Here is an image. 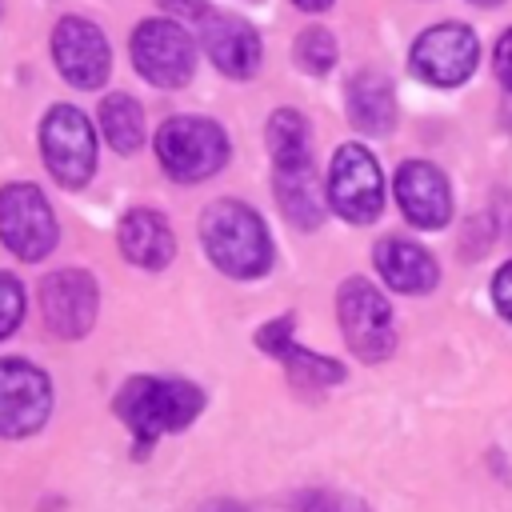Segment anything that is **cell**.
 Returning <instances> with one entry per match:
<instances>
[{
    "instance_id": "obj_1",
    "label": "cell",
    "mask_w": 512,
    "mask_h": 512,
    "mask_svg": "<svg viewBox=\"0 0 512 512\" xmlns=\"http://www.w3.org/2000/svg\"><path fill=\"white\" fill-rule=\"evenodd\" d=\"M200 240L208 260L232 280H256L272 268V236L244 200H212L200 212Z\"/></svg>"
},
{
    "instance_id": "obj_2",
    "label": "cell",
    "mask_w": 512,
    "mask_h": 512,
    "mask_svg": "<svg viewBox=\"0 0 512 512\" xmlns=\"http://www.w3.org/2000/svg\"><path fill=\"white\" fill-rule=\"evenodd\" d=\"M204 408V392L188 380H168V376H132L116 392V416L136 440V452L144 456L152 440L188 428Z\"/></svg>"
},
{
    "instance_id": "obj_3",
    "label": "cell",
    "mask_w": 512,
    "mask_h": 512,
    "mask_svg": "<svg viewBox=\"0 0 512 512\" xmlns=\"http://www.w3.org/2000/svg\"><path fill=\"white\" fill-rule=\"evenodd\" d=\"M156 160L172 180L196 184L224 168L228 136L208 116H168L156 132Z\"/></svg>"
},
{
    "instance_id": "obj_4",
    "label": "cell",
    "mask_w": 512,
    "mask_h": 512,
    "mask_svg": "<svg viewBox=\"0 0 512 512\" xmlns=\"http://www.w3.org/2000/svg\"><path fill=\"white\" fill-rule=\"evenodd\" d=\"M40 152L56 184L84 188L96 172V128L76 104H52L40 124Z\"/></svg>"
},
{
    "instance_id": "obj_5",
    "label": "cell",
    "mask_w": 512,
    "mask_h": 512,
    "mask_svg": "<svg viewBox=\"0 0 512 512\" xmlns=\"http://www.w3.org/2000/svg\"><path fill=\"white\" fill-rule=\"evenodd\" d=\"M328 204L348 224H372L384 208V176L364 144H340L328 164Z\"/></svg>"
},
{
    "instance_id": "obj_6",
    "label": "cell",
    "mask_w": 512,
    "mask_h": 512,
    "mask_svg": "<svg viewBox=\"0 0 512 512\" xmlns=\"http://www.w3.org/2000/svg\"><path fill=\"white\" fill-rule=\"evenodd\" d=\"M336 312H340V328H344V340L348 348L376 364L384 360L392 348H396V324H392V308L384 300L380 288H372L368 280L352 276L340 284L336 292Z\"/></svg>"
},
{
    "instance_id": "obj_7",
    "label": "cell",
    "mask_w": 512,
    "mask_h": 512,
    "mask_svg": "<svg viewBox=\"0 0 512 512\" xmlns=\"http://www.w3.org/2000/svg\"><path fill=\"white\" fill-rule=\"evenodd\" d=\"M132 64L156 88H184L196 68L192 36L176 20H164V16L140 20L132 32Z\"/></svg>"
},
{
    "instance_id": "obj_8",
    "label": "cell",
    "mask_w": 512,
    "mask_h": 512,
    "mask_svg": "<svg viewBox=\"0 0 512 512\" xmlns=\"http://www.w3.org/2000/svg\"><path fill=\"white\" fill-rule=\"evenodd\" d=\"M56 216L36 184L0 188V240L12 256L36 264L56 248Z\"/></svg>"
},
{
    "instance_id": "obj_9",
    "label": "cell",
    "mask_w": 512,
    "mask_h": 512,
    "mask_svg": "<svg viewBox=\"0 0 512 512\" xmlns=\"http://www.w3.org/2000/svg\"><path fill=\"white\" fill-rule=\"evenodd\" d=\"M48 412H52V384L44 368L20 356H4L0 360V436L20 440L40 432Z\"/></svg>"
},
{
    "instance_id": "obj_10",
    "label": "cell",
    "mask_w": 512,
    "mask_h": 512,
    "mask_svg": "<svg viewBox=\"0 0 512 512\" xmlns=\"http://www.w3.org/2000/svg\"><path fill=\"white\" fill-rule=\"evenodd\" d=\"M96 312H100V292L84 268H60L40 280V316L52 336L80 340L84 332H92Z\"/></svg>"
},
{
    "instance_id": "obj_11",
    "label": "cell",
    "mask_w": 512,
    "mask_h": 512,
    "mask_svg": "<svg viewBox=\"0 0 512 512\" xmlns=\"http://www.w3.org/2000/svg\"><path fill=\"white\" fill-rule=\"evenodd\" d=\"M476 56L480 44L468 24H436L412 44V72L436 88H456L472 76Z\"/></svg>"
},
{
    "instance_id": "obj_12",
    "label": "cell",
    "mask_w": 512,
    "mask_h": 512,
    "mask_svg": "<svg viewBox=\"0 0 512 512\" xmlns=\"http://www.w3.org/2000/svg\"><path fill=\"white\" fill-rule=\"evenodd\" d=\"M52 56L68 84L76 88H100L112 72V52L104 32L84 16H64L52 32Z\"/></svg>"
},
{
    "instance_id": "obj_13",
    "label": "cell",
    "mask_w": 512,
    "mask_h": 512,
    "mask_svg": "<svg viewBox=\"0 0 512 512\" xmlns=\"http://www.w3.org/2000/svg\"><path fill=\"white\" fill-rule=\"evenodd\" d=\"M196 24H200V44H204L208 60H212L224 76H232V80H248V76H256L264 48H260L256 28H252L244 16L212 12V8H208Z\"/></svg>"
},
{
    "instance_id": "obj_14",
    "label": "cell",
    "mask_w": 512,
    "mask_h": 512,
    "mask_svg": "<svg viewBox=\"0 0 512 512\" xmlns=\"http://www.w3.org/2000/svg\"><path fill=\"white\" fill-rule=\"evenodd\" d=\"M396 200L408 224L416 228H444L452 216V192L436 164L428 160H404L396 168Z\"/></svg>"
},
{
    "instance_id": "obj_15",
    "label": "cell",
    "mask_w": 512,
    "mask_h": 512,
    "mask_svg": "<svg viewBox=\"0 0 512 512\" xmlns=\"http://www.w3.org/2000/svg\"><path fill=\"white\" fill-rule=\"evenodd\" d=\"M256 344H260L272 360H280L296 384H316V388H324V384H340V380H344V364H340V360L316 356V352H308V348H300V344L292 340V316L268 320V324L256 332Z\"/></svg>"
},
{
    "instance_id": "obj_16",
    "label": "cell",
    "mask_w": 512,
    "mask_h": 512,
    "mask_svg": "<svg viewBox=\"0 0 512 512\" xmlns=\"http://www.w3.org/2000/svg\"><path fill=\"white\" fill-rule=\"evenodd\" d=\"M376 268H380L388 288L408 292V296L432 292L436 280H440V268H436L432 252L424 244L408 240V236H384L376 244Z\"/></svg>"
},
{
    "instance_id": "obj_17",
    "label": "cell",
    "mask_w": 512,
    "mask_h": 512,
    "mask_svg": "<svg viewBox=\"0 0 512 512\" xmlns=\"http://www.w3.org/2000/svg\"><path fill=\"white\" fill-rule=\"evenodd\" d=\"M120 252H124L128 264L156 272V268H168V264H172V256H176V236H172V228H168V220H164L160 212H152V208H132V212H124V220H120Z\"/></svg>"
},
{
    "instance_id": "obj_18",
    "label": "cell",
    "mask_w": 512,
    "mask_h": 512,
    "mask_svg": "<svg viewBox=\"0 0 512 512\" xmlns=\"http://www.w3.org/2000/svg\"><path fill=\"white\" fill-rule=\"evenodd\" d=\"M348 120L360 128V132H372V136H384L392 132L396 124V92H392V80L384 72H356L348 80Z\"/></svg>"
},
{
    "instance_id": "obj_19",
    "label": "cell",
    "mask_w": 512,
    "mask_h": 512,
    "mask_svg": "<svg viewBox=\"0 0 512 512\" xmlns=\"http://www.w3.org/2000/svg\"><path fill=\"white\" fill-rule=\"evenodd\" d=\"M268 152H272V172H304V168H312L308 120L296 108H276L268 116Z\"/></svg>"
},
{
    "instance_id": "obj_20",
    "label": "cell",
    "mask_w": 512,
    "mask_h": 512,
    "mask_svg": "<svg viewBox=\"0 0 512 512\" xmlns=\"http://www.w3.org/2000/svg\"><path fill=\"white\" fill-rule=\"evenodd\" d=\"M272 184H276V204H280V212H284L296 228H304V232L320 228V220H324V200H320V184H316V172H312V168H304V172H272Z\"/></svg>"
},
{
    "instance_id": "obj_21",
    "label": "cell",
    "mask_w": 512,
    "mask_h": 512,
    "mask_svg": "<svg viewBox=\"0 0 512 512\" xmlns=\"http://www.w3.org/2000/svg\"><path fill=\"white\" fill-rule=\"evenodd\" d=\"M100 128L116 152H136L144 144V108L128 92H112L100 104Z\"/></svg>"
},
{
    "instance_id": "obj_22",
    "label": "cell",
    "mask_w": 512,
    "mask_h": 512,
    "mask_svg": "<svg viewBox=\"0 0 512 512\" xmlns=\"http://www.w3.org/2000/svg\"><path fill=\"white\" fill-rule=\"evenodd\" d=\"M296 64L312 76H324L336 64V40L328 28H304L296 36Z\"/></svg>"
},
{
    "instance_id": "obj_23",
    "label": "cell",
    "mask_w": 512,
    "mask_h": 512,
    "mask_svg": "<svg viewBox=\"0 0 512 512\" xmlns=\"http://www.w3.org/2000/svg\"><path fill=\"white\" fill-rule=\"evenodd\" d=\"M24 320V284L12 272H0V340L12 336Z\"/></svg>"
},
{
    "instance_id": "obj_24",
    "label": "cell",
    "mask_w": 512,
    "mask_h": 512,
    "mask_svg": "<svg viewBox=\"0 0 512 512\" xmlns=\"http://www.w3.org/2000/svg\"><path fill=\"white\" fill-rule=\"evenodd\" d=\"M296 512H368V508L356 504V500L332 496V492H304V496L296 500Z\"/></svg>"
},
{
    "instance_id": "obj_25",
    "label": "cell",
    "mask_w": 512,
    "mask_h": 512,
    "mask_svg": "<svg viewBox=\"0 0 512 512\" xmlns=\"http://www.w3.org/2000/svg\"><path fill=\"white\" fill-rule=\"evenodd\" d=\"M492 300H496L500 316H504V320H512V260L492 276Z\"/></svg>"
},
{
    "instance_id": "obj_26",
    "label": "cell",
    "mask_w": 512,
    "mask_h": 512,
    "mask_svg": "<svg viewBox=\"0 0 512 512\" xmlns=\"http://www.w3.org/2000/svg\"><path fill=\"white\" fill-rule=\"evenodd\" d=\"M492 60H496V80L512 92V28L496 40V56H492Z\"/></svg>"
},
{
    "instance_id": "obj_27",
    "label": "cell",
    "mask_w": 512,
    "mask_h": 512,
    "mask_svg": "<svg viewBox=\"0 0 512 512\" xmlns=\"http://www.w3.org/2000/svg\"><path fill=\"white\" fill-rule=\"evenodd\" d=\"M168 12H176V16H192V20H200L204 12H208V0H160Z\"/></svg>"
},
{
    "instance_id": "obj_28",
    "label": "cell",
    "mask_w": 512,
    "mask_h": 512,
    "mask_svg": "<svg viewBox=\"0 0 512 512\" xmlns=\"http://www.w3.org/2000/svg\"><path fill=\"white\" fill-rule=\"evenodd\" d=\"M200 512H248V508L236 504V500H212V504H204Z\"/></svg>"
},
{
    "instance_id": "obj_29",
    "label": "cell",
    "mask_w": 512,
    "mask_h": 512,
    "mask_svg": "<svg viewBox=\"0 0 512 512\" xmlns=\"http://www.w3.org/2000/svg\"><path fill=\"white\" fill-rule=\"evenodd\" d=\"M296 8H304V12H320V8H328L332 0H292Z\"/></svg>"
},
{
    "instance_id": "obj_30",
    "label": "cell",
    "mask_w": 512,
    "mask_h": 512,
    "mask_svg": "<svg viewBox=\"0 0 512 512\" xmlns=\"http://www.w3.org/2000/svg\"><path fill=\"white\" fill-rule=\"evenodd\" d=\"M472 4H500V0H472Z\"/></svg>"
}]
</instances>
